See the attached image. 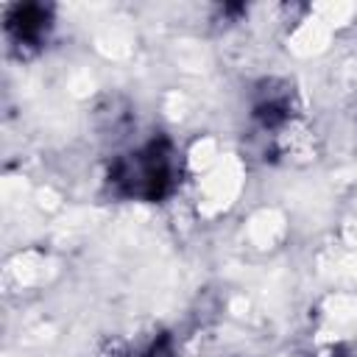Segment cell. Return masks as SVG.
<instances>
[{
  "label": "cell",
  "mask_w": 357,
  "mask_h": 357,
  "mask_svg": "<svg viewBox=\"0 0 357 357\" xmlns=\"http://www.w3.org/2000/svg\"><path fill=\"white\" fill-rule=\"evenodd\" d=\"M128 357H176V349H173L170 335H156Z\"/></svg>",
  "instance_id": "4"
},
{
  "label": "cell",
  "mask_w": 357,
  "mask_h": 357,
  "mask_svg": "<svg viewBox=\"0 0 357 357\" xmlns=\"http://www.w3.org/2000/svg\"><path fill=\"white\" fill-rule=\"evenodd\" d=\"M324 357H354L351 351H346V349H332V351H326Z\"/></svg>",
  "instance_id": "5"
},
{
  "label": "cell",
  "mask_w": 357,
  "mask_h": 357,
  "mask_svg": "<svg viewBox=\"0 0 357 357\" xmlns=\"http://www.w3.org/2000/svg\"><path fill=\"white\" fill-rule=\"evenodd\" d=\"M53 25H56L53 6L45 3H14L3 14L6 42L20 56H31L42 50V45L53 33Z\"/></svg>",
  "instance_id": "2"
},
{
  "label": "cell",
  "mask_w": 357,
  "mask_h": 357,
  "mask_svg": "<svg viewBox=\"0 0 357 357\" xmlns=\"http://www.w3.org/2000/svg\"><path fill=\"white\" fill-rule=\"evenodd\" d=\"M106 187L120 201L159 204L178 187V153L170 137L153 134L123 153H114L106 167Z\"/></svg>",
  "instance_id": "1"
},
{
  "label": "cell",
  "mask_w": 357,
  "mask_h": 357,
  "mask_svg": "<svg viewBox=\"0 0 357 357\" xmlns=\"http://www.w3.org/2000/svg\"><path fill=\"white\" fill-rule=\"evenodd\" d=\"M296 114V95L287 81L265 78L251 98V120L262 134H282Z\"/></svg>",
  "instance_id": "3"
}]
</instances>
